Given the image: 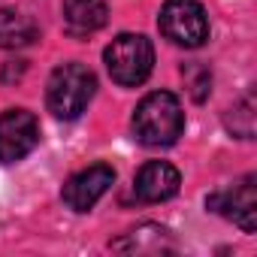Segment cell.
I'll return each instance as SVG.
<instances>
[{"label": "cell", "instance_id": "obj_9", "mask_svg": "<svg viewBox=\"0 0 257 257\" xmlns=\"http://www.w3.org/2000/svg\"><path fill=\"white\" fill-rule=\"evenodd\" d=\"M106 0H64V25L73 37L94 34L106 25Z\"/></svg>", "mask_w": 257, "mask_h": 257}, {"label": "cell", "instance_id": "obj_10", "mask_svg": "<svg viewBox=\"0 0 257 257\" xmlns=\"http://www.w3.org/2000/svg\"><path fill=\"white\" fill-rule=\"evenodd\" d=\"M40 37L34 19L16 13V10H0V49H25Z\"/></svg>", "mask_w": 257, "mask_h": 257}, {"label": "cell", "instance_id": "obj_4", "mask_svg": "<svg viewBox=\"0 0 257 257\" xmlns=\"http://www.w3.org/2000/svg\"><path fill=\"white\" fill-rule=\"evenodd\" d=\"M158 25L170 43L185 49H200L209 40V19L200 0H167Z\"/></svg>", "mask_w": 257, "mask_h": 257}, {"label": "cell", "instance_id": "obj_1", "mask_svg": "<svg viewBox=\"0 0 257 257\" xmlns=\"http://www.w3.org/2000/svg\"><path fill=\"white\" fill-rule=\"evenodd\" d=\"M182 131H185V112L176 94L170 91L149 94L134 112V137L143 146H152V149L173 146L182 137Z\"/></svg>", "mask_w": 257, "mask_h": 257}, {"label": "cell", "instance_id": "obj_7", "mask_svg": "<svg viewBox=\"0 0 257 257\" xmlns=\"http://www.w3.org/2000/svg\"><path fill=\"white\" fill-rule=\"evenodd\" d=\"M115 182V173L112 167L106 164H94L82 173H76L67 185H64V203L73 209V212H88Z\"/></svg>", "mask_w": 257, "mask_h": 257}, {"label": "cell", "instance_id": "obj_6", "mask_svg": "<svg viewBox=\"0 0 257 257\" xmlns=\"http://www.w3.org/2000/svg\"><path fill=\"white\" fill-rule=\"evenodd\" d=\"M209 206L215 212H221L224 218H230L233 224H239L245 233H254V227H257V185H254V176H245L233 188L209 197Z\"/></svg>", "mask_w": 257, "mask_h": 257}, {"label": "cell", "instance_id": "obj_8", "mask_svg": "<svg viewBox=\"0 0 257 257\" xmlns=\"http://www.w3.org/2000/svg\"><path fill=\"white\" fill-rule=\"evenodd\" d=\"M179 185H182V176L173 164L167 161H149L140 173H137V197L143 203H164L170 197L179 194Z\"/></svg>", "mask_w": 257, "mask_h": 257}, {"label": "cell", "instance_id": "obj_2", "mask_svg": "<svg viewBox=\"0 0 257 257\" xmlns=\"http://www.w3.org/2000/svg\"><path fill=\"white\" fill-rule=\"evenodd\" d=\"M94 88H97V79H94V73L88 67H82V64H61L52 73V79H49V91H46L49 109L58 118L73 121L91 103Z\"/></svg>", "mask_w": 257, "mask_h": 257}, {"label": "cell", "instance_id": "obj_3", "mask_svg": "<svg viewBox=\"0 0 257 257\" xmlns=\"http://www.w3.org/2000/svg\"><path fill=\"white\" fill-rule=\"evenodd\" d=\"M106 70L109 76L118 82V85H127V88H134V85H143L155 67V49L152 43L143 37V34H121L115 37L106 52Z\"/></svg>", "mask_w": 257, "mask_h": 257}, {"label": "cell", "instance_id": "obj_11", "mask_svg": "<svg viewBox=\"0 0 257 257\" xmlns=\"http://www.w3.org/2000/svg\"><path fill=\"white\" fill-rule=\"evenodd\" d=\"M185 76L191 79V94H194V100H203L206 94H209V70H203V67H185Z\"/></svg>", "mask_w": 257, "mask_h": 257}, {"label": "cell", "instance_id": "obj_5", "mask_svg": "<svg viewBox=\"0 0 257 257\" xmlns=\"http://www.w3.org/2000/svg\"><path fill=\"white\" fill-rule=\"evenodd\" d=\"M40 143V121L28 109H10L0 115V161L16 164L28 158Z\"/></svg>", "mask_w": 257, "mask_h": 257}]
</instances>
